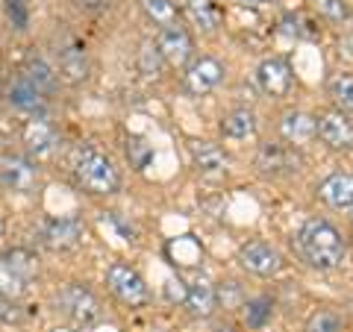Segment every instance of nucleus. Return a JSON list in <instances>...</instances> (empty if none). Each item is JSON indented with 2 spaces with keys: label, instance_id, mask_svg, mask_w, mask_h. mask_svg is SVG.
<instances>
[{
  "label": "nucleus",
  "instance_id": "nucleus-31",
  "mask_svg": "<svg viewBox=\"0 0 353 332\" xmlns=\"http://www.w3.org/2000/svg\"><path fill=\"white\" fill-rule=\"evenodd\" d=\"M218 289V303L224 306V309H241L245 306V297H241V289H239V282H221L215 285Z\"/></svg>",
  "mask_w": 353,
  "mask_h": 332
},
{
  "label": "nucleus",
  "instance_id": "nucleus-22",
  "mask_svg": "<svg viewBox=\"0 0 353 332\" xmlns=\"http://www.w3.org/2000/svg\"><path fill=\"white\" fill-rule=\"evenodd\" d=\"M256 112L253 109H233V112H227L224 115V121H221V132H224L227 138H236V141H241V138H253L256 136Z\"/></svg>",
  "mask_w": 353,
  "mask_h": 332
},
{
  "label": "nucleus",
  "instance_id": "nucleus-20",
  "mask_svg": "<svg viewBox=\"0 0 353 332\" xmlns=\"http://www.w3.org/2000/svg\"><path fill=\"white\" fill-rule=\"evenodd\" d=\"M9 103H12L18 112H27V115H41V109H44V103H48V97H44L36 85H32L24 74H18L15 76V83H12V88H9Z\"/></svg>",
  "mask_w": 353,
  "mask_h": 332
},
{
  "label": "nucleus",
  "instance_id": "nucleus-23",
  "mask_svg": "<svg viewBox=\"0 0 353 332\" xmlns=\"http://www.w3.org/2000/svg\"><path fill=\"white\" fill-rule=\"evenodd\" d=\"M27 76V80L39 88V92L44 94V97H50L53 92H57V80H59V74H57V68L48 62V59H41V56H30L27 59V65H24V71H21Z\"/></svg>",
  "mask_w": 353,
  "mask_h": 332
},
{
  "label": "nucleus",
  "instance_id": "nucleus-2",
  "mask_svg": "<svg viewBox=\"0 0 353 332\" xmlns=\"http://www.w3.org/2000/svg\"><path fill=\"white\" fill-rule=\"evenodd\" d=\"M71 176H74V183L80 185L85 194H94V197L118 194L121 183H124V180H121L118 165L109 159L101 147H94V145H83V147L74 150Z\"/></svg>",
  "mask_w": 353,
  "mask_h": 332
},
{
  "label": "nucleus",
  "instance_id": "nucleus-6",
  "mask_svg": "<svg viewBox=\"0 0 353 332\" xmlns=\"http://www.w3.org/2000/svg\"><path fill=\"white\" fill-rule=\"evenodd\" d=\"M236 262L241 271H248L250 276H259V280H271V276H277L283 271V256L277 247H271L268 241H245L239 250H236Z\"/></svg>",
  "mask_w": 353,
  "mask_h": 332
},
{
  "label": "nucleus",
  "instance_id": "nucleus-38",
  "mask_svg": "<svg viewBox=\"0 0 353 332\" xmlns=\"http://www.w3.org/2000/svg\"><path fill=\"white\" fill-rule=\"evenodd\" d=\"M0 92H3V85H0Z\"/></svg>",
  "mask_w": 353,
  "mask_h": 332
},
{
  "label": "nucleus",
  "instance_id": "nucleus-14",
  "mask_svg": "<svg viewBox=\"0 0 353 332\" xmlns=\"http://www.w3.org/2000/svg\"><path fill=\"white\" fill-rule=\"evenodd\" d=\"M88 71H92V62H88V53L80 41L68 39L65 44H59L57 50V74L62 76L65 83L80 85L88 80Z\"/></svg>",
  "mask_w": 353,
  "mask_h": 332
},
{
  "label": "nucleus",
  "instance_id": "nucleus-8",
  "mask_svg": "<svg viewBox=\"0 0 353 332\" xmlns=\"http://www.w3.org/2000/svg\"><path fill=\"white\" fill-rule=\"evenodd\" d=\"M39 185V162L18 153L0 156V188L12 194H32Z\"/></svg>",
  "mask_w": 353,
  "mask_h": 332
},
{
  "label": "nucleus",
  "instance_id": "nucleus-4",
  "mask_svg": "<svg viewBox=\"0 0 353 332\" xmlns=\"http://www.w3.org/2000/svg\"><path fill=\"white\" fill-rule=\"evenodd\" d=\"M57 312L68 320V324L80 329H92L103 320V306L97 300V294L83 282H68L57 291Z\"/></svg>",
  "mask_w": 353,
  "mask_h": 332
},
{
  "label": "nucleus",
  "instance_id": "nucleus-36",
  "mask_svg": "<svg viewBox=\"0 0 353 332\" xmlns=\"http://www.w3.org/2000/svg\"><path fill=\"white\" fill-rule=\"evenodd\" d=\"M245 9H262V6H268V3H274V0H239Z\"/></svg>",
  "mask_w": 353,
  "mask_h": 332
},
{
  "label": "nucleus",
  "instance_id": "nucleus-25",
  "mask_svg": "<svg viewBox=\"0 0 353 332\" xmlns=\"http://www.w3.org/2000/svg\"><path fill=\"white\" fill-rule=\"evenodd\" d=\"M327 97L336 103L339 112H353V74L339 71L327 80Z\"/></svg>",
  "mask_w": 353,
  "mask_h": 332
},
{
  "label": "nucleus",
  "instance_id": "nucleus-24",
  "mask_svg": "<svg viewBox=\"0 0 353 332\" xmlns=\"http://www.w3.org/2000/svg\"><path fill=\"white\" fill-rule=\"evenodd\" d=\"M141 12L150 24H157L159 30L171 27V24H180V6L174 0H141Z\"/></svg>",
  "mask_w": 353,
  "mask_h": 332
},
{
  "label": "nucleus",
  "instance_id": "nucleus-18",
  "mask_svg": "<svg viewBox=\"0 0 353 332\" xmlns=\"http://www.w3.org/2000/svg\"><path fill=\"white\" fill-rule=\"evenodd\" d=\"M280 136H283V141H289V145L303 147L306 141L318 138V121H315V115L303 112V109H289V112L280 118Z\"/></svg>",
  "mask_w": 353,
  "mask_h": 332
},
{
  "label": "nucleus",
  "instance_id": "nucleus-17",
  "mask_svg": "<svg viewBox=\"0 0 353 332\" xmlns=\"http://www.w3.org/2000/svg\"><path fill=\"white\" fill-rule=\"evenodd\" d=\"M192 165L206 180H221V176H227V171H230V156L224 153V147L212 145V141H194Z\"/></svg>",
  "mask_w": 353,
  "mask_h": 332
},
{
  "label": "nucleus",
  "instance_id": "nucleus-16",
  "mask_svg": "<svg viewBox=\"0 0 353 332\" xmlns=\"http://www.w3.org/2000/svg\"><path fill=\"white\" fill-rule=\"evenodd\" d=\"M318 121V138L324 141L330 150H353V124L345 118V112H321L315 115Z\"/></svg>",
  "mask_w": 353,
  "mask_h": 332
},
{
  "label": "nucleus",
  "instance_id": "nucleus-9",
  "mask_svg": "<svg viewBox=\"0 0 353 332\" xmlns=\"http://www.w3.org/2000/svg\"><path fill=\"white\" fill-rule=\"evenodd\" d=\"M303 165L301 150L289 141H271V145H262L256 153V168L265 176H289L297 174Z\"/></svg>",
  "mask_w": 353,
  "mask_h": 332
},
{
  "label": "nucleus",
  "instance_id": "nucleus-19",
  "mask_svg": "<svg viewBox=\"0 0 353 332\" xmlns=\"http://www.w3.org/2000/svg\"><path fill=\"white\" fill-rule=\"evenodd\" d=\"M185 309H189V315L197 318V320H206V318L215 315V309H218V289L206 280V276H197V280L189 285V294H185Z\"/></svg>",
  "mask_w": 353,
  "mask_h": 332
},
{
  "label": "nucleus",
  "instance_id": "nucleus-15",
  "mask_svg": "<svg viewBox=\"0 0 353 332\" xmlns=\"http://www.w3.org/2000/svg\"><path fill=\"white\" fill-rule=\"evenodd\" d=\"M315 194L324 206L336 209V212H347V209H353V174H345V171L327 174L318 183Z\"/></svg>",
  "mask_w": 353,
  "mask_h": 332
},
{
  "label": "nucleus",
  "instance_id": "nucleus-13",
  "mask_svg": "<svg viewBox=\"0 0 353 332\" xmlns=\"http://www.w3.org/2000/svg\"><path fill=\"white\" fill-rule=\"evenodd\" d=\"M292 83H294L292 65L283 56H268L256 65V85L262 88V94L277 97L280 101V97H285L292 92Z\"/></svg>",
  "mask_w": 353,
  "mask_h": 332
},
{
  "label": "nucleus",
  "instance_id": "nucleus-28",
  "mask_svg": "<svg viewBox=\"0 0 353 332\" xmlns=\"http://www.w3.org/2000/svg\"><path fill=\"white\" fill-rule=\"evenodd\" d=\"M139 68L145 76H162V71L168 68V62H165V56L159 53L157 41H141V50H139Z\"/></svg>",
  "mask_w": 353,
  "mask_h": 332
},
{
  "label": "nucleus",
  "instance_id": "nucleus-10",
  "mask_svg": "<svg viewBox=\"0 0 353 332\" xmlns=\"http://www.w3.org/2000/svg\"><path fill=\"white\" fill-rule=\"evenodd\" d=\"M39 236H41L44 247H50L57 253H65V250L80 247V241L85 238V224L80 218H74V215L50 218V220H44V227H41Z\"/></svg>",
  "mask_w": 353,
  "mask_h": 332
},
{
  "label": "nucleus",
  "instance_id": "nucleus-3",
  "mask_svg": "<svg viewBox=\"0 0 353 332\" xmlns=\"http://www.w3.org/2000/svg\"><path fill=\"white\" fill-rule=\"evenodd\" d=\"M39 276V256L27 247H12L0 253V297L21 303L30 294Z\"/></svg>",
  "mask_w": 353,
  "mask_h": 332
},
{
  "label": "nucleus",
  "instance_id": "nucleus-12",
  "mask_svg": "<svg viewBox=\"0 0 353 332\" xmlns=\"http://www.w3.org/2000/svg\"><path fill=\"white\" fill-rule=\"evenodd\" d=\"M21 138H24V150H27V156L32 162H44V159H50L53 153L59 150V129L41 115L27 121L24 136Z\"/></svg>",
  "mask_w": 353,
  "mask_h": 332
},
{
  "label": "nucleus",
  "instance_id": "nucleus-26",
  "mask_svg": "<svg viewBox=\"0 0 353 332\" xmlns=\"http://www.w3.org/2000/svg\"><path fill=\"white\" fill-rule=\"evenodd\" d=\"M341 329H345V315L330 306L315 309L303 324V332H341Z\"/></svg>",
  "mask_w": 353,
  "mask_h": 332
},
{
  "label": "nucleus",
  "instance_id": "nucleus-29",
  "mask_svg": "<svg viewBox=\"0 0 353 332\" xmlns=\"http://www.w3.org/2000/svg\"><path fill=\"white\" fill-rule=\"evenodd\" d=\"M124 153H127V159L132 165V171H145L153 162V147L141 136H130L127 145H124Z\"/></svg>",
  "mask_w": 353,
  "mask_h": 332
},
{
  "label": "nucleus",
  "instance_id": "nucleus-27",
  "mask_svg": "<svg viewBox=\"0 0 353 332\" xmlns=\"http://www.w3.org/2000/svg\"><path fill=\"white\" fill-rule=\"evenodd\" d=\"M271 315H274L271 297H250V300H245V306H241V318H245V324L250 329H262L271 320Z\"/></svg>",
  "mask_w": 353,
  "mask_h": 332
},
{
  "label": "nucleus",
  "instance_id": "nucleus-37",
  "mask_svg": "<svg viewBox=\"0 0 353 332\" xmlns=\"http://www.w3.org/2000/svg\"><path fill=\"white\" fill-rule=\"evenodd\" d=\"M6 236V220H3V215H0V238Z\"/></svg>",
  "mask_w": 353,
  "mask_h": 332
},
{
  "label": "nucleus",
  "instance_id": "nucleus-21",
  "mask_svg": "<svg viewBox=\"0 0 353 332\" xmlns=\"http://www.w3.org/2000/svg\"><path fill=\"white\" fill-rule=\"evenodd\" d=\"M183 15L201 32H215L221 27V21H224V12L218 9L215 0H185Z\"/></svg>",
  "mask_w": 353,
  "mask_h": 332
},
{
  "label": "nucleus",
  "instance_id": "nucleus-35",
  "mask_svg": "<svg viewBox=\"0 0 353 332\" xmlns=\"http://www.w3.org/2000/svg\"><path fill=\"white\" fill-rule=\"evenodd\" d=\"M74 3L83 6V9H109L115 0H74Z\"/></svg>",
  "mask_w": 353,
  "mask_h": 332
},
{
  "label": "nucleus",
  "instance_id": "nucleus-30",
  "mask_svg": "<svg viewBox=\"0 0 353 332\" xmlns=\"http://www.w3.org/2000/svg\"><path fill=\"white\" fill-rule=\"evenodd\" d=\"M315 9L330 24H345V21H350V6L345 0H315Z\"/></svg>",
  "mask_w": 353,
  "mask_h": 332
},
{
  "label": "nucleus",
  "instance_id": "nucleus-11",
  "mask_svg": "<svg viewBox=\"0 0 353 332\" xmlns=\"http://www.w3.org/2000/svg\"><path fill=\"white\" fill-rule=\"evenodd\" d=\"M157 48H159V53L165 56V62H168L171 68H185V65L197 56L192 32H189V27H183V24H171V27L159 30Z\"/></svg>",
  "mask_w": 353,
  "mask_h": 332
},
{
  "label": "nucleus",
  "instance_id": "nucleus-33",
  "mask_svg": "<svg viewBox=\"0 0 353 332\" xmlns=\"http://www.w3.org/2000/svg\"><path fill=\"white\" fill-rule=\"evenodd\" d=\"M21 309H18V303H12V300H6V297H0V324H21Z\"/></svg>",
  "mask_w": 353,
  "mask_h": 332
},
{
  "label": "nucleus",
  "instance_id": "nucleus-1",
  "mask_svg": "<svg viewBox=\"0 0 353 332\" xmlns=\"http://www.w3.org/2000/svg\"><path fill=\"white\" fill-rule=\"evenodd\" d=\"M297 253L315 271H336L347 259V241L341 229L324 218H309L297 229Z\"/></svg>",
  "mask_w": 353,
  "mask_h": 332
},
{
  "label": "nucleus",
  "instance_id": "nucleus-7",
  "mask_svg": "<svg viewBox=\"0 0 353 332\" xmlns=\"http://www.w3.org/2000/svg\"><path fill=\"white\" fill-rule=\"evenodd\" d=\"M227 68L224 62L215 59V56H194L189 65L183 68V88L189 92L192 97H203L209 92L224 83Z\"/></svg>",
  "mask_w": 353,
  "mask_h": 332
},
{
  "label": "nucleus",
  "instance_id": "nucleus-32",
  "mask_svg": "<svg viewBox=\"0 0 353 332\" xmlns=\"http://www.w3.org/2000/svg\"><path fill=\"white\" fill-rule=\"evenodd\" d=\"M6 18L12 21L15 30H27V24H30L27 0H6Z\"/></svg>",
  "mask_w": 353,
  "mask_h": 332
},
{
  "label": "nucleus",
  "instance_id": "nucleus-5",
  "mask_svg": "<svg viewBox=\"0 0 353 332\" xmlns=\"http://www.w3.org/2000/svg\"><path fill=\"white\" fill-rule=\"evenodd\" d=\"M106 289L118 303L130 309H145L153 300L148 280L127 262H112L106 268Z\"/></svg>",
  "mask_w": 353,
  "mask_h": 332
},
{
  "label": "nucleus",
  "instance_id": "nucleus-34",
  "mask_svg": "<svg viewBox=\"0 0 353 332\" xmlns=\"http://www.w3.org/2000/svg\"><path fill=\"white\" fill-rule=\"evenodd\" d=\"M165 294H168V300H171V303H176V300L185 303V294H189V285H185V282L180 280V276H176V280L171 276V280L165 282Z\"/></svg>",
  "mask_w": 353,
  "mask_h": 332
}]
</instances>
